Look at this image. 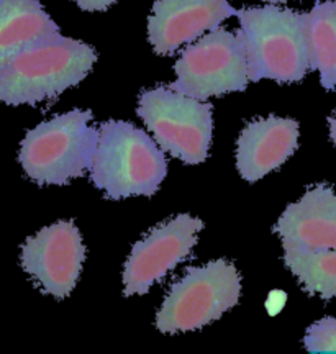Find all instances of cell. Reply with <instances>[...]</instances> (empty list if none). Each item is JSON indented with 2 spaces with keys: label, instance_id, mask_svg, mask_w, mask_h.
I'll return each instance as SVG.
<instances>
[{
  "label": "cell",
  "instance_id": "6da1fadb",
  "mask_svg": "<svg viewBox=\"0 0 336 354\" xmlns=\"http://www.w3.org/2000/svg\"><path fill=\"white\" fill-rule=\"evenodd\" d=\"M250 81L299 82L312 69L307 13L276 6L236 12Z\"/></svg>",
  "mask_w": 336,
  "mask_h": 354
},
{
  "label": "cell",
  "instance_id": "7a4b0ae2",
  "mask_svg": "<svg viewBox=\"0 0 336 354\" xmlns=\"http://www.w3.org/2000/svg\"><path fill=\"white\" fill-rule=\"evenodd\" d=\"M95 61L89 44L57 35L0 64V102L35 105L53 99L86 79Z\"/></svg>",
  "mask_w": 336,
  "mask_h": 354
},
{
  "label": "cell",
  "instance_id": "3957f363",
  "mask_svg": "<svg viewBox=\"0 0 336 354\" xmlns=\"http://www.w3.org/2000/svg\"><path fill=\"white\" fill-rule=\"evenodd\" d=\"M91 180L109 198L131 196L151 197L167 174L162 149L143 130L122 120H109L99 127Z\"/></svg>",
  "mask_w": 336,
  "mask_h": 354
},
{
  "label": "cell",
  "instance_id": "277c9868",
  "mask_svg": "<svg viewBox=\"0 0 336 354\" xmlns=\"http://www.w3.org/2000/svg\"><path fill=\"white\" fill-rule=\"evenodd\" d=\"M91 120L89 110H71L26 133L19 154L26 176L39 185H64L89 171L99 143Z\"/></svg>",
  "mask_w": 336,
  "mask_h": 354
},
{
  "label": "cell",
  "instance_id": "5b68a950",
  "mask_svg": "<svg viewBox=\"0 0 336 354\" xmlns=\"http://www.w3.org/2000/svg\"><path fill=\"white\" fill-rule=\"evenodd\" d=\"M240 294V272L230 261L189 268L159 308L156 328L162 333L200 330L235 307Z\"/></svg>",
  "mask_w": 336,
  "mask_h": 354
},
{
  "label": "cell",
  "instance_id": "8992f818",
  "mask_svg": "<svg viewBox=\"0 0 336 354\" xmlns=\"http://www.w3.org/2000/svg\"><path fill=\"white\" fill-rule=\"evenodd\" d=\"M212 110L210 102L171 87H156L140 95L136 112L162 151L185 165H198L209 156L214 131Z\"/></svg>",
  "mask_w": 336,
  "mask_h": 354
},
{
  "label": "cell",
  "instance_id": "52a82bcc",
  "mask_svg": "<svg viewBox=\"0 0 336 354\" xmlns=\"http://www.w3.org/2000/svg\"><path fill=\"white\" fill-rule=\"evenodd\" d=\"M172 91L198 100L243 92L250 81L248 59L238 33L216 28L189 44L174 64Z\"/></svg>",
  "mask_w": 336,
  "mask_h": 354
},
{
  "label": "cell",
  "instance_id": "ba28073f",
  "mask_svg": "<svg viewBox=\"0 0 336 354\" xmlns=\"http://www.w3.org/2000/svg\"><path fill=\"white\" fill-rule=\"evenodd\" d=\"M202 228V220L184 214L153 228L135 243L123 269L125 295L146 294L154 282L165 279L192 253Z\"/></svg>",
  "mask_w": 336,
  "mask_h": 354
},
{
  "label": "cell",
  "instance_id": "9c48e42d",
  "mask_svg": "<svg viewBox=\"0 0 336 354\" xmlns=\"http://www.w3.org/2000/svg\"><path fill=\"white\" fill-rule=\"evenodd\" d=\"M86 259L81 232L73 221H57L25 241L21 266L43 292L64 299L73 292Z\"/></svg>",
  "mask_w": 336,
  "mask_h": 354
},
{
  "label": "cell",
  "instance_id": "30bf717a",
  "mask_svg": "<svg viewBox=\"0 0 336 354\" xmlns=\"http://www.w3.org/2000/svg\"><path fill=\"white\" fill-rule=\"evenodd\" d=\"M236 12L230 0H156L148 20L149 43L156 55L169 56L220 28Z\"/></svg>",
  "mask_w": 336,
  "mask_h": 354
},
{
  "label": "cell",
  "instance_id": "8fae6325",
  "mask_svg": "<svg viewBox=\"0 0 336 354\" xmlns=\"http://www.w3.org/2000/svg\"><path fill=\"white\" fill-rule=\"evenodd\" d=\"M286 250H336V192L330 185L308 189L299 202L290 203L274 227Z\"/></svg>",
  "mask_w": 336,
  "mask_h": 354
},
{
  "label": "cell",
  "instance_id": "7c38bea8",
  "mask_svg": "<svg viewBox=\"0 0 336 354\" xmlns=\"http://www.w3.org/2000/svg\"><path fill=\"white\" fill-rule=\"evenodd\" d=\"M299 146V123L292 118L268 117L250 122L236 145V167L248 183L276 171Z\"/></svg>",
  "mask_w": 336,
  "mask_h": 354
},
{
  "label": "cell",
  "instance_id": "4fadbf2b",
  "mask_svg": "<svg viewBox=\"0 0 336 354\" xmlns=\"http://www.w3.org/2000/svg\"><path fill=\"white\" fill-rule=\"evenodd\" d=\"M57 35L59 26L38 0H0V64Z\"/></svg>",
  "mask_w": 336,
  "mask_h": 354
},
{
  "label": "cell",
  "instance_id": "5bb4252c",
  "mask_svg": "<svg viewBox=\"0 0 336 354\" xmlns=\"http://www.w3.org/2000/svg\"><path fill=\"white\" fill-rule=\"evenodd\" d=\"M312 69L326 91L336 87V0L317 2L307 13Z\"/></svg>",
  "mask_w": 336,
  "mask_h": 354
},
{
  "label": "cell",
  "instance_id": "9a60e30c",
  "mask_svg": "<svg viewBox=\"0 0 336 354\" xmlns=\"http://www.w3.org/2000/svg\"><path fill=\"white\" fill-rule=\"evenodd\" d=\"M286 266L312 295L330 300L336 297V250L284 251Z\"/></svg>",
  "mask_w": 336,
  "mask_h": 354
},
{
  "label": "cell",
  "instance_id": "2e32d148",
  "mask_svg": "<svg viewBox=\"0 0 336 354\" xmlns=\"http://www.w3.org/2000/svg\"><path fill=\"white\" fill-rule=\"evenodd\" d=\"M304 344L310 353H336V317H326L307 330Z\"/></svg>",
  "mask_w": 336,
  "mask_h": 354
},
{
  "label": "cell",
  "instance_id": "e0dca14e",
  "mask_svg": "<svg viewBox=\"0 0 336 354\" xmlns=\"http://www.w3.org/2000/svg\"><path fill=\"white\" fill-rule=\"evenodd\" d=\"M82 10L87 12H100L107 10L110 6H113L117 0H74Z\"/></svg>",
  "mask_w": 336,
  "mask_h": 354
},
{
  "label": "cell",
  "instance_id": "ac0fdd59",
  "mask_svg": "<svg viewBox=\"0 0 336 354\" xmlns=\"http://www.w3.org/2000/svg\"><path fill=\"white\" fill-rule=\"evenodd\" d=\"M330 138L333 141V145L336 146V112L331 115L330 118Z\"/></svg>",
  "mask_w": 336,
  "mask_h": 354
},
{
  "label": "cell",
  "instance_id": "d6986e66",
  "mask_svg": "<svg viewBox=\"0 0 336 354\" xmlns=\"http://www.w3.org/2000/svg\"><path fill=\"white\" fill-rule=\"evenodd\" d=\"M263 2H268V3H281V2H286V0H263Z\"/></svg>",
  "mask_w": 336,
  "mask_h": 354
}]
</instances>
